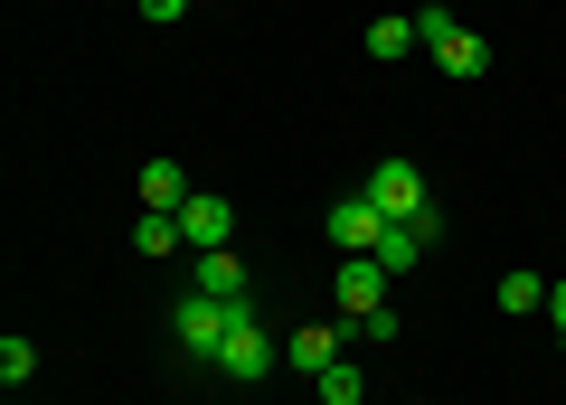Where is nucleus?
Masks as SVG:
<instances>
[{
	"label": "nucleus",
	"instance_id": "f257e3e1",
	"mask_svg": "<svg viewBox=\"0 0 566 405\" xmlns=\"http://www.w3.org/2000/svg\"><path fill=\"white\" fill-rule=\"evenodd\" d=\"M208 367H218V377H237V386H264V377H274V367H283V340H274V330H264L255 292H245V302L227 311V340H218V359H208Z\"/></svg>",
	"mask_w": 566,
	"mask_h": 405
},
{
	"label": "nucleus",
	"instance_id": "f03ea898",
	"mask_svg": "<svg viewBox=\"0 0 566 405\" xmlns=\"http://www.w3.org/2000/svg\"><path fill=\"white\" fill-rule=\"evenodd\" d=\"M368 199H378V217L397 226H424V236H444V207H434V180H424L406 151H387L378 170H368Z\"/></svg>",
	"mask_w": 566,
	"mask_h": 405
},
{
	"label": "nucleus",
	"instance_id": "7ed1b4c3",
	"mask_svg": "<svg viewBox=\"0 0 566 405\" xmlns=\"http://www.w3.org/2000/svg\"><path fill=\"white\" fill-rule=\"evenodd\" d=\"M227 311H237V302H218V292H180V302H170V340H180L189 359H218Z\"/></svg>",
	"mask_w": 566,
	"mask_h": 405
},
{
	"label": "nucleus",
	"instance_id": "20e7f679",
	"mask_svg": "<svg viewBox=\"0 0 566 405\" xmlns=\"http://www.w3.org/2000/svg\"><path fill=\"white\" fill-rule=\"evenodd\" d=\"M340 349H349V321H303V330H283V367H303V377L340 367Z\"/></svg>",
	"mask_w": 566,
	"mask_h": 405
},
{
	"label": "nucleus",
	"instance_id": "39448f33",
	"mask_svg": "<svg viewBox=\"0 0 566 405\" xmlns=\"http://www.w3.org/2000/svg\"><path fill=\"white\" fill-rule=\"evenodd\" d=\"M387 284H397V274H387L378 255H340V274H331L340 311H378V302H387Z\"/></svg>",
	"mask_w": 566,
	"mask_h": 405
},
{
	"label": "nucleus",
	"instance_id": "423d86ee",
	"mask_svg": "<svg viewBox=\"0 0 566 405\" xmlns=\"http://www.w3.org/2000/svg\"><path fill=\"white\" fill-rule=\"evenodd\" d=\"M189 292H218V302H245V264H237V245H208V255H189Z\"/></svg>",
	"mask_w": 566,
	"mask_h": 405
},
{
	"label": "nucleus",
	"instance_id": "0eeeda50",
	"mask_svg": "<svg viewBox=\"0 0 566 405\" xmlns=\"http://www.w3.org/2000/svg\"><path fill=\"white\" fill-rule=\"evenodd\" d=\"M180 236H189V255H208V245H237V207L199 189V199L180 207Z\"/></svg>",
	"mask_w": 566,
	"mask_h": 405
},
{
	"label": "nucleus",
	"instance_id": "6e6552de",
	"mask_svg": "<svg viewBox=\"0 0 566 405\" xmlns=\"http://www.w3.org/2000/svg\"><path fill=\"white\" fill-rule=\"evenodd\" d=\"M378 236H387V217H378V199H368V189L331 207V245H340V255H368Z\"/></svg>",
	"mask_w": 566,
	"mask_h": 405
},
{
	"label": "nucleus",
	"instance_id": "1a4fd4ad",
	"mask_svg": "<svg viewBox=\"0 0 566 405\" xmlns=\"http://www.w3.org/2000/svg\"><path fill=\"white\" fill-rule=\"evenodd\" d=\"M180 207H142V217H133V255H180Z\"/></svg>",
	"mask_w": 566,
	"mask_h": 405
},
{
	"label": "nucleus",
	"instance_id": "9d476101",
	"mask_svg": "<svg viewBox=\"0 0 566 405\" xmlns=\"http://www.w3.org/2000/svg\"><path fill=\"white\" fill-rule=\"evenodd\" d=\"M434 66H444V76H463V85H472V76H491V47H482V29H453V39L434 47Z\"/></svg>",
	"mask_w": 566,
	"mask_h": 405
},
{
	"label": "nucleus",
	"instance_id": "9b49d317",
	"mask_svg": "<svg viewBox=\"0 0 566 405\" xmlns=\"http://www.w3.org/2000/svg\"><path fill=\"white\" fill-rule=\"evenodd\" d=\"M199 189L180 180V161H142V207H189Z\"/></svg>",
	"mask_w": 566,
	"mask_h": 405
},
{
	"label": "nucleus",
	"instance_id": "f8f14e48",
	"mask_svg": "<svg viewBox=\"0 0 566 405\" xmlns=\"http://www.w3.org/2000/svg\"><path fill=\"white\" fill-rule=\"evenodd\" d=\"M424 245H434V236H424V226H397V217H387V236H378V245H368V255H378V264H387V274H406V264H416V255H424Z\"/></svg>",
	"mask_w": 566,
	"mask_h": 405
},
{
	"label": "nucleus",
	"instance_id": "ddd939ff",
	"mask_svg": "<svg viewBox=\"0 0 566 405\" xmlns=\"http://www.w3.org/2000/svg\"><path fill=\"white\" fill-rule=\"evenodd\" d=\"M501 311H520V321H528V311H547V274H528V264H520V274H501Z\"/></svg>",
	"mask_w": 566,
	"mask_h": 405
},
{
	"label": "nucleus",
	"instance_id": "4468645a",
	"mask_svg": "<svg viewBox=\"0 0 566 405\" xmlns=\"http://www.w3.org/2000/svg\"><path fill=\"white\" fill-rule=\"evenodd\" d=\"M322 405H368V377H359V359H340V367H322Z\"/></svg>",
	"mask_w": 566,
	"mask_h": 405
},
{
	"label": "nucleus",
	"instance_id": "2eb2a0df",
	"mask_svg": "<svg viewBox=\"0 0 566 405\" xmlns=\"http://www.w3.org/2000/svg\"><path fill=\"white\" fill-rule=\"evenodd\" d=\"M349 349H397V311H349Z\"/></svg>",
	"mask_w": 566,
	"mask_h": 405
},
{
	"label": "nucleus",
	"instance_id": "dca6fc26",
	"mask_svg": "<svg viewBox=\"0 0 566 405\" xmlns=\"http://www.w3.org/2000/svg\"><path fill=\"white\" fill-rule=\"evenodd\" d=\"M29 377H39V349H29L20 330H10V340H0V386H10V396H20Z\"/></svg>",
	"mask_w": 566,
	"mask_h": 405
},
{
	"label": "nucleus",
	"instance_id": "f3484780",
	"mask_svg": "<svg viewBox=\"0 0 566 405\" xmlns=\"http://www.w3.org/2000/svg\"><path fill=\"white\" fill-rule=\"evenodd\" d=\"M368 57H416V20H368Z\"/></svg>",
	"mask_w": 566,
	"mask_h": 405
},
{
	"label": "nucleus",
	"instance_id": "a211bd4d",
	"mask_svg": "<svg viewBox=\"0 0 566 405\" xmlns=\"http://www.w3.org/2000/svg\"><path fill=\"white\" fill-rule=\"evenodd\" d=\"M453 29H463V20H453L444 0H424V10H416V47H444V39H453Z\"/></svg>",
	"mask_w": 566,
	"mask_h": 405
},
{
	"label": "nucleus",
	"instance_id": "6ab92c4d",
	"mask_svg": "<svg viewBox=\"0 0 566 405\" xmlns=\"http://www.w3.org/2000/svg\"><path fill=\"white\" fill-rule=\"evenodd\" d=\"M142 20H151V29H170V20H189V0H142Z\"/></svg>",
	"mask_w": 566,
	"mask_h": 405
},
{
	"label": "nucleus",
	"instance_id": "aec40b11",
	"mask_svg": "<svg viewBox=\"0 0 566 405\" xmlns=\"http://www.w3.org/2000/svg\"><path fill=\"white\" fill-rule=\"evenodd\" d=\"M547 321H557V330H566V284H547Z\"/></svg>",
	"mask_w": 566,
	"mask_h": 405
},
{
	"label": "nucleus",
	"instance_id": "412c9836",
	"mask_svg": "<svg viewBox=\"0 0 566 405\" xmlns=\"http://www.w3.org/2000/svg\"><path fill=\"white\" fill-rule=\"evenodd\" d=\"M180 405H189V396H180Z\"/></svg>",
	"mask_w": 566,
	"mask_h": 405
}]
</instances>
